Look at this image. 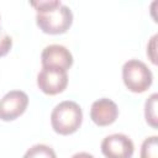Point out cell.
Returning a JSON list of instances; mask_svg holds the SVG:
<instances>
[{
  "label": "cell",
  "mask_w": 158,
  "mask_h": 158,
  "mask_svg": "<svg viewBox=\"0 0 158 158\" xmlns=\"http://www.w3.org/2000/svg\"><path fill=\"white\" fill-rule=\"evenodd\" d=\"M28 105V96L22 90H11L0 99V120L12 121L21 116Z\"/></svg>",
  "instance_id": "4"
},
{
  "label": "cell",
  "mask_w": 158,
  "mask_h": 158,
  "mask_svg": "<svg viewBox=\"0 0 158 158\" xmlns=\"http://www.w3.org/2000/svg\"><path fill=\"white\" fill-rule=\"evenodd\" d=\"M72 158H94V156L90 153H86V152H79V153H75L74 156H72Z\"/></svg>",
  "instance_id": "14"
},
{
  "label": "cell",
  "mask_w": 158,
  "mask_h": 158,
  "mask_svg": "<svg viewBox=\"0 0 158 158\" xmlns=\"http://www.w3.org/2000/svg\"><path fill=\"white\" fill-rule=\"evenodd\" d=\"M36 23L42 32L48 35H60L69 30L73 23L72 10L59 0L51 7L38 10Z\"/></svg>",
  "instance_id": "1"
},
{
  "label": "cell",
  "mask_w": 158,
  "mask_h": 158,
  "mask_svg": "<svg viewBox=\"0 0 158 158\" xmlns=\"http://www.w3.org/2000/svg\"><path fill=\"white\" fill-rule=\"evenodd\" d=\"M122 79L130 91L144 93L152 85L153 74L142 60L130 59L122 67Z\"/></svg>",
  "instance_id": "3"
},
{
  "label": "cell",
  "mask_w": 158,
  "mask_h": 158,
  "mask_svg": "<svg viewBox=\"0 0 158 158\" xmlns=\"http://www.w3.org/2000/svg\"><path fill=\"white\" fill-rule=\"evenodd\" d=\"M141 158H158V137H147L141 146Z\"/></svg>",
  "instance_id": "11"
},
{
  "label": "cell",
  "mask_w": 158,
  "mask_h": 158,
  "mask_svg": "<svg viewBox=\"0 0 158 158\" xmlns=\"http://www.w3.org/2000/svg\"><path fill=\"white\" fill-rule=\"evenodd\" d=\"M101 152L106 158H131L135 152V146L128 136L114 133L102 139Z\"/></svg>",
  "instance_id": "6"
},
{
  "label": "cell",
  "mask_w": 158,
  "mask_h": 158,
  "mask_svg": "<svg viewBox=\"0 0 158 158\" xmlns=\"http://www.w3.org/2000/svg\"><path fill=\"white\" fill-rule=\"evenodd\" d=\"M157 101H158V94L154 93L146 100V104H144L146 121L153 128H157V126H158V123H157V121H158V118H157Z\"/></svg>",
  "instance_id": "9"
},
{
  "label": "cell",
  "mask_w": 158,
  "mask_h": 158,
  "mask_svg": "<svg viewBox=\"0 0 158 158\" xmlns=\"http://www.w3.org/2000/svg\"><path fill=\"white\" fill-rule=\"evenodd\" d=\"M156 40H157V35H154L151 38V42L147 46V56L151 58L153 64H157V59H156Z\"/></svg>",
  "instance_id": "13"
},
{
  "label": "cell",
  "mask_w": 158,
  "mask_h": 158,
  "mask_svg": "<svg viewBox=\"0 0 158 158\" xmlns=\"http://www.w3.org/2000/svg\"><path fill=\"white\" fill-rule=\"evenodd\" d=\"M22 158H57L53 148L46 144H35L26 151Z\"/></svg>",
  "instance_id": "10"
},
{
  "label": "cell",
  "mask_w": 158,
  "mask_h": 158,
  "mask_svg": "<svg viewBox=\"0 0 158 158\" xmlns=\"http://www.w3.org/2000/svg\"><path fill=\"white\" fill-rule=\"evenodd\" d=\"M118 116L117 105L106 98L99 99L93 102L90 109V118L93 122L100 127L109 126L116 121Z\"/></svg>",
  "instance_id": "8"
},
{
  "label": "cell",
  "mask_w": 158,
  "mask_h": 158,
  "mask_svg": "<svg viewBox=\"0 0 158 158\" xmlns=\"http://www.w3.org/2000/svg\"><path fill=\"white\" fill-rule=\"evenodd\" d=\"M37 85L47 95H57L65 90L68 85V74L57 68H42L37 75Z\"/></svg>",
  "instance_id": "5"
},
{
  "label": "cell",
  "mask_w": 158,
  "mask_h": 158,
  "mask_svg": "<svg viewBox=\"0 0 158 158\" xmlns=\"http://www.w3.org/2000/svg\"><path fill=\"white\" fill-rule=\"evenodd\" d=\"M41 62L42 68H57L67 72L73 65V56L62 44H49L42 51Z\"/></svg>",
  "instance_id": "7"
},
{
  "label": "cell",
  "mask_w": 158,
  "mask_h": 158,
  "mask_svg": "<svg viewBox=\"0 0 158 158\" xmlns=\"http://www.w3.org/2000/svg\"><path fill=\"white\" fill-rule=\"evenodd\" d=\"M83 122L81 107L70 100H65L56 105L51 114V123L54 132L62 136L74 133Z\"/></svg>",
  "instance_id": "2"
},
{
  "label": "cell",
  "mask_w": 158,
  "mask_h": 158,
  "mask_svg": "<svg viewBox=\"0 0 158 158\" xmlns=\"http://www.w3.org/2000/svg\"><path fill=\"white\" fill-rule=\"evenodd\" d=\"M11 47H12V38L6 32L0 30V57L6 56L10 52Z\"/></svg>",
  "instance_id": "12"
}]
</instances>
